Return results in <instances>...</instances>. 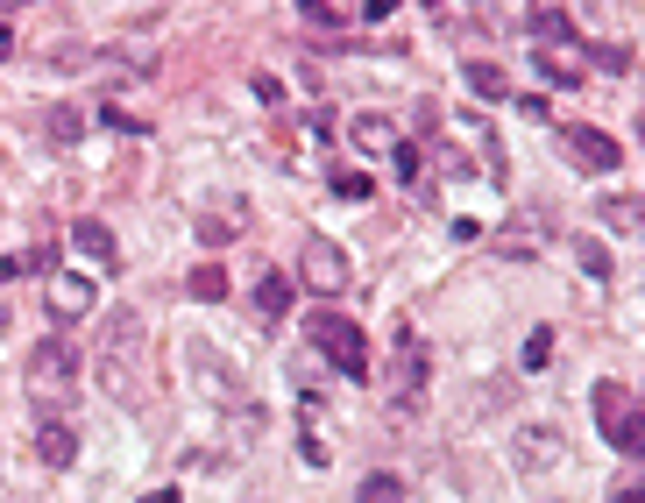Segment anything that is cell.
Returning a JSON list of instances; mask_svg holds the SVG:
<instances>
[{
	"label": "cell",
	"mask_w": 645,
	"mask_h": 503,
	"mask_svg": "<svg viewBox=\"0 0 645 503\" xmlns=\"http://www.w3.org/2000/svg\"><path fill=\"white\" fill-rule=\"evenodd\" d=\"M532 36H546V43H575V15L560 8V0H532Z\"/></svg>",
	"instance_id": "cell-11"
},
{
	"label": "cell",
	"mask_w": 645,
	"mask_h": 503,
	"mask_svg": "<svg viewBox=\"0 0 645 503\" xmlns=\"http://www.w3.org/2000/svg\"><path fill=\"white\" fill-rule=\"evenodd\" d=\"M142 503H185V496H178V489H149Z\"/></svg>",
	"instance_id": "cell-31"
},
{
	"label": "cell",
	"mask_w": 645,
	"mask_h": 503,
	"mask_svg": "<svg viewBox=\"0 0 645 503\" xmlns=\"http://www.w3.org/2000/svg\"><path fill=\"white\" fill-rule=\"evenodd\" d=\"M22 383H29L36 404H71V397H78V348H71V333H50V341H36Z\"/></svg>",
	"instance_id": "cell-1"
},
{
	"label": "cell",
	"mask_w": 645,
	"mask_h": 503,
	"mask_svg": "<svg viewBox=\"0 0 645 503\" xmlns=\"http://www.w3.org/2000/svg\"><path fill=\"white\" fill-rule=\"evenodd\" d=\"M298 8H305L312 22H334V0H298Z\"/></svg>",
	"instance_id": "cell-29"
},
{
	"label": "cell",
	"mask_w": 645,
	"mask_h": 503,
	"mask_svg": "<svg viewBox=\"0 0 645 503\" xmlns=\"http://www.w3.org/2000/svg\"><path fill=\"white\" fill-rule=\"evenodd\" d=\"M22 277V256H0V284H15Z\"/></svg>",
	"instance_id": "cell-30"
},
{
	"label": "cell",
	"mask_w": 645,
	"mask_h": 503,
	"mask_svg": "<svg viewBox=\"0 0 645 503\" xmlns=\"http://www.w3.org/2000/svg\"><path fill=\"white\" fill-rule=\"evenodd\" d=\"M560 447H568V440H560V426H525V433H518V468H553Z\"/></svg>",
	"instance_id": "cell-9"
},
{
	"label": "cell",
	"mask_w": 645,
	"mask_h": 503,
	"mask_svg": "<svg viewBox=\"0 0 645 503\" xmlns=\"http://www.w3.org/2000/svg\"><path fill=\"white\" fill-rule=\"evenodd\" d=\"M560 149H568L575 171H589V178H610L617 163H624L617 135H603V128H589V121H568V128H560Z\"/></svg>",
	"instance_id": "cell-3"
},
{
	"label": "cell",
	"mask_w": 645,
	"mask_h": 503,
	"mask_svg": "<svg viewBox=\"0 0 645 503\" xmlns=\"http://www.w3.org/2000/svg\"><path fill=\"white\" fill-rule=\"evenodd\" d=\"M638 142H645V121H638Z\"/></svg>",
	"instance_id": "cell-33"
},
{
	"label": "cell",
	"mask_w": 645,
	"mask_h": 503,
	"mask_svg": "<svg viewBox=\"0 0 645 503\" xmlns=\"http://www.w3.org/2000/svg\"><path fill=\"white\" fill-rule=\"evenodd\" d=\"M78 135H86V114L57 107V114H50V142H78Z\"/></svg>",
	"instance_id": "cell-23"
},
{
	"label": "cell",
	"mask_w": 645,
	"mask_h": 503,
	"mask_svg": "<svg viewBox=\"0 0 645 503\" xmlns=\"http://www.w3.org/2000/svg\"><path fill=\"white\" fill-rule=\"evenodd\" d=\"M624 411H631V397H624V383H596V426H603V433L617 426V418H624Z\"/></svg>",
	"instance_id": "cell-18"
},
{
	"label": "cell",
	"mask_w": 645,
	"mask_h": 503,
	"mask_svg": "<svg viewBox=\"0 0 645 503\" xmlns=\"http://www.w3.org/2000/svg\"><path fill=\"white\" fill-rule=\"evenodd\" d=\"M610 503H645V482H617V489H610Z\"/></svg>",
	"instance_id": "cell-28"
},
{
	"label": "cell",
	"mask_w": 645,
	"mask_h": 503,
	"mask_svg": "<svg viewBox=\"0 0 645 503\" xmlns=\"http://www.w3.org/2000/svg\"><path fill=\"white\" fill-rule=\"evenodd\" d=\"M142 355V319L135 312H121L114 319V333H107V355H100V369H107V390L121 397V376H128V362Z\"/></svg>",
	"instance_id": "cell-6"
},
{
	"label": "cell",
	"mask_w": 645,
	"mask_h": 503,
	"mask_svg": "<svg viewBox=\"0 0 645 503\" xmlns=\"http://www.w3.org/2000/svg\"><path fill=\"white\" fill-rule=\"evenodd\" d=\"M305 333H312V348L327 355L348 383H362V376H369V341H362V326H355V319H341V312H312V319H305Z\"/></svg>",
	"instance_id": "cell-2"
},
{
	"label": "cell",
	"mask_w": 645,
	"mask_h": 503,
	"mask_svg": "<svg viewBox=\"0 0 645 503\" xmlns=\"http://www.w3.org/2000/svg\"><path fill=\"white\" fill-rule=\"evenodd\" d=\"M461 78H468L482 100H504V93H511V86H504V71H497V64H482V57H468V64H461Z\"/></svg>",
	"instance_id": "cell-17"
},
{
	"label": "cell",
	"mask_w": 645,
	"mask_h": 503,
	"mask_svg": "<svg viewBox=\"0 0 645 503\" xmlns=\"http://www.w3.org/2000/svg\"><path fill=\"white\" fill-rule=\"evenodd\" d=\"M546 362H553V326H539L525 341V369H546Z\"/></svg>",
	"instance_id": "cell-24"
},
{
	"label": "cell",
	"mask_w": 645,
	"mask_h": 503,
	"mask_svg": "<svg viewBox=\"0 0 645 503\" xmlns=\"http://www.w3.org/2000/svg\"><path fill=\"white\" fill-rule=\"evenodd\" d=\"M596 220H603V227H617V234H631V227H645V199H638V192L603 199V206H596Z\"/></svg>",
	"instance_id": "cell-15"
},
{
	"label": "cell",
	"mask_w": 645,
	"mask_h": 503,
	"mask_svg": "<svg viewBox=\"0 0 645 503\" xmlns=\"http://www.w3.org/2000/svg\"><path fill=\"white\" fill-rule=\"evenodd\" d=\"M185 362H192V383H199L213 404H234V397H241V369H227L206 341H192V355H185Z\"/></svg>",
	"instance_id": "cell-5"
},
{
	"label": "cell",
	"mask_w": 645,
	"mask_h": 503,
	"mask_svg": "<svg viewBox=\"0 0 645 503\" xmlns=\"http://www.w3.org/2000/svg\"><path fill=\"white\" fill-rule=\"evenodd\" d=\"M43 298H50L57 319H86V312H93V277H71V270H64V277H50Z\"/></svg>",
	"instance_id": "cell-8"
},
{
	"label": "cell",
	"mask_w": 645,
	"mask_h": 503,
	"mask_svg": "<svg viewBox=\"0 0 645 503\" xmlns=\"http://www.w3.org/2000/svg\"><path fill=\"white\" fill-rule=\"evenodd\" d=\"M185 298H199V305H220V298H227V270H220V263H199V270H185Z\"/></svg>",
	"instance_id": "cell-13"
},
{
	"label": "cell",
	"mask_w": 645,
	"mask_h": 503,
	"mask_svg": "<svg viewBox=\"0 0 645 503\" xmlns=\"http://www.w3.org/2000/svg\"><path fill=\"white\" fill-rule=\"evenodd\" d=\"M355 503H405V482H397V475H362Z\"/></svg>",
	"instance_id": "cell-20"
},
{
	"label": "cell",
	"mask_w": 645,
	"mask_h": 503,
	"mask_svg": "<svg viewBox=\"0 0 645 503\" xmlns=\"http://www.w3.org/2000/svg\"><path fill=\"white\" fill-rule=\"evenodd\" d=\"M298 277H305L312 291H327V298H334V291H348V256H341L327 234H312V241L298 248Z\"/></svg>",
	"instance_id": "cell-4"
},
{
	"label": "cell",
	"mask_w": 645,
	"mask_h": 503,
	"mask_svg": "<svg viewBox=\"0 0 645 503\" xmlns=\"http://www.w3.org/2000/svg\"><path fill=\"white\" fill-rule=\"evenodd\" d=\"M36 461H43V468H71V461H78V433L50 418V426L36 433Z\"/></svg>",
	"instance_id": "cell-10"
},
{
	"label": "cell",
	"mask_w": 645,
	"mask_h": 503,
	"mask_svg": "<svg viewBox=\"0 0 645 503\" xmlns=\"http://www.w3.org/2000/svg\"><path fill=\"white\" fill-rule=\"evenodd\" d=\"M390 171H397V185H419V149L397 142V149H390Z\"/></svg>",
	"instance_id": "cell-22"
},
{
	"label": "cell",
	"mask_w": 645,
	"mask_h": 503,
	"mask_svg": "<svg viewBox=\"0 0 645 503\" xmlns=\"http://www.w3.org/2000/svg\"><path fill=\"white\" fill-rule=\"evenodd\" d=\"M334 192H341V199H369V192H376V185H369V178H362V171H334Z\"/></svg>",
	"instance_id": "cell-25"
},
{
	"label": "cell",
	"mask_w": 645,
	"mask_h": 503,
	"mask_svg": "<svg viewBox=\"0 0 645 503\" xmlns=\"http://www.w3.org/2000/svg\"><path fill=\"white\" fill-rule=\"evenodd\" d=\"M355 142H362V149H397V128H390L383 114H362V121H355Z\"/></svg>",
	"instance_id": "cell-21"
},
{
	"label": "cell",
	"mask_w": 645,
	"mask_h": 503,
	"mask_svg": "<svg viewBox=\"0 0 645 503\" xmlns=\"http://www.w3.org/2000/svg\"><path fill=\"white\" fill-rule=\"evenodd\" d=\"M199 241H206V248H227V241H234V220H199Z\"/></svg>",
	"instance_id": "cell-27"
},
{
	"label": "cell",
	"mask_w": 645,
	"mask_h": 503,
	"mask_svg": "<svg viewBox=\"0 0 645 503\" xmlns=\"http://www.w3.org/2000/svg\"><path fill=\"white\" fill-rule=\"evenodd\" d=\"M575 263H582V270L603 284V277H610V248H603L596 234H575Z\"/></svg>",
	"instance_id": "cell-19"
},
{
	"label": "cell",
	"mask_w": 645,
	"mask_h": 503,
	"mask_svg": "<svg viewBox=\"0 0 645 503\" xmlns=\"http://www.w3.org/2000/svg\"><path fill=\"white\" fill-rule=\"evenodd\" d=\"M596 71H631V50H617V43H596Z\"/></svg>",
	"instance_id": "cell-26"
},
{
	"label": "cell",
	"mask_w": 645,
	"mask_h": 503,
	"mask_svg": "<svg viewBox=\"0 0 645 503\" xmlns=\"http://www.w3.org/2000/svg\"><path fill=\"white\" fill-rule=\"evenodd\" d=\"M71 241H78V256H93V263H114V234H107L100 220H78V227H71Z\"/></svg>",
	"instance_id": "cell-16"
},
{
	"label": "cell",
	"mask_w": 645,
	"mask_h": 503,
	"mask_svg": "<svg viewBox=\"0 0 645 503\" xmlns=\"http://www.w3.org/2000/svg\"><path fill=\"white\" fill-rule=\"evenodd\" d=\"M15 57V29H0V64H8Z\"/></svg>",
	"instance_id": "cell-32"
},
{
	"label": "cell",
	"mask_w": 645,
	"mask_h": 503,
	"mask_svg": "<svg viewBox=\"0 0 645 503\" xmlns=\"http://www.w3.org/2000/svg\"><path fill=\"white\" fill-rule=\"evenodd\" d=\"M256 312H263V319H284V312H291V277H284V270H263V284H256Z\"/></svg>",
	"instance_id": "cell-14"
},
{
	"label": "cell",
	"mask_w": 645,
	"mask_h": 503,
	"mask_svg": "<svg viewBox=\"0 0 645 503\" xmlns=\"http://www.w3.org/2000/svg\"><path fill=\"white\" fill-rule=\"evenodd\" d=\"M419 390H426V341L419 333H397V404H419Z\"/></svg>",
	"instance_id": "cell-7"
},
{
	"label": "cell",
	"mask_w": 645,
	"mask_h": 503,
	"mask_svg": "<svg viewBox=\"0 0 645 503\" xmlns=\"http://www.w3.org/2000/svg\"><path fill=\"white\" fill-rule=\"evenodd\" d=\"M603 440H610L624 461H645V411H624V418H617V426H610Z\"/></svg>",
	"instance_id": "cell-12"
}]
</instances>
